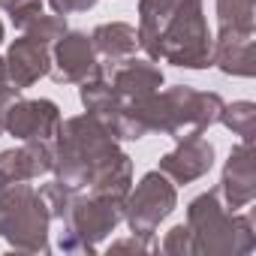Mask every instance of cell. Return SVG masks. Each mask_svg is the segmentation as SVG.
Listing matches in <instances>:
<instances>
[{
  "label": "cell",
  "instance_id": "14",
  "mask_svg": "<svg viewBox=\"0 0 256 256\" xmlns=\"http://www.w3.org/2000/svg\"><path fill=\"white\" fill-rule=\"evenodd\" d=\"M211 66H220L226 76H241L250 78L253 76V30H229L220 28L217 40H214V58Z\"/></svg>",
  "mask_w": 256,
  "mask_h": 256
},
{
  "label": "cell",
  "instance_id": "24",
  "mask_svg": "<svg viewBox=\"0 0 256 256\" xmlns=\"http://www.w3.org/2000/svg\"><path fill=\"white\" fill-rule=\"evenodd\" d=\"M154 244H151V238H139V235H133V238H120V241H114L112 247H108V253H118V250H133V253H148Z\"/></svg>",
  "mask_w": 256,
  "mask_h": 256
},
{
  "label": "cell",
  "instance_id": "18",
  "mask_svg": "<svg viewBox=\"0 0 256 256\" xmlns=\"http://www.w3.org/2000/svg\"><path fill=\"white\" fill-rule=\"evenodd\" d=\"M66 30H70V28H66V18H64V16H42V12L34 16V18L22 28L24 36L36 40V42H46V46H54Z\"/></svg>",
  "mask_w": 256,
  "mask_h": 256
},
{
  "label": "cell",
  "instance_id": "6",
  "mask_svg": "<svg viewBox=\"0 0 256 256\" xmlns=\"http://www.w3.org/2000/svg\"><path fill=\"white\" fill-rule=\"evenodd\" d=\"M175 205H178L175 184L160 169H154V172L142 175L136 190L130 187V193H126V199H124V220L133 229V235L154 238L157 226L175 211Z\"/></svg>",
  "mask_w": 256,
  "mask_h": 256
},
{
  "label": "cell",
  "instance_id": "4",
  "mask_svg": "<svg viewBox=\"0 0 256 256\" xmlns=\"http://www.w3.org/2000/svg\"><path fill=\"white\" fill-rule=\"evenodd\" d=\"M48 223L52 214L28 181L0 190V238L22 253H48Z\"/></svg>",
  "mask_w": 256,
  "mask_h": 256
},
{
  "label": "cell",
  "instance_id": "21",
  "mask_svg": "<svg viewBox=\"0 0 256 256\" xmlns=\"http://www.w3.org/2000/svg\"><path fill=\"white\" fill-rule=\"evenodd\" d=\"M0 10L10 12L12 24L22 30L34 16H40V12H42V0H0Z\"/></svg>",
  "mask_w": 256,
  "mask_h": 256
},
{
  "label": "cell",
  "instance_id": "13",
  "mask_svg": "<svg viewBox=\"0 0 256 256\" xmlns=\"http://www.w3.org/2000/svg\"><path fill=\"white\" fill-rule=\"evenodd\" d=\"M106 78L114 84V90L130 102L151 96L154 90L163 88V70L154 66V60H139V58H126L114 66H102Z\"/></svg>",
  "mask_w": 256,
  "mask_h": 256
},
{
  "label": "cell",
  "instance_id": "11",
  "mask_svg": "<svg viewBox=\"0 0 256 256\" xmlns=\"http://www.w3.org/2000/svg\"><path fill=\"white\" fill-rule=\"evenodd\" d=\"M214 166V145L205 142L202 136H187L178 139V145L160 157V172L172 184H190Z\"/></svg>",
  "mask_w": 256,
  "mask_h": 256
},
{
  "label": "cell",
  "instance_id": "12",
  "mask_svg": "<svg viewBox=\"0 0 256 256\" xmlns=\"http://www.w3.org/2000/svg\"><path fill=\"white\" fill-rule=\"evenodd\" d=\"M4 60H6L10 82L18 90H24V88L36 84L42 76H48V70H52V46L36 42L30 36H22V40H16L10 46V52H6Z\"/></svg>",
  "mask_w": 256,
  "mask_h": 256
},
{
  "label": "cell",
  "instance_id": "1",
  "mask_svg": "<svg viewBox=\"0 0 256 256\" xmlns=\"http://www.w3.org/2000/svg\"><path fill=\"white\" fill-rule=\"evenodd\" d=\"M54 178L72 190L126 199L133 184V160L118 148V139L94 114L60 120L54 136Z\"/></svg>",
  "mask_w": 256,
  "mask_h": 256
},
{
  "label": "cell",
  "instance_id": "20",
  "mask_svg": "<svg viewBox=\"0 0 256 256\" xmlns=\"http://www.w3.org/2000/svg\"><path fill=\"white\" fill-rule=\"evenodd\" d=\"M163 253H172V256H193L196 253V241H193V232L187 223H178L166 232L163 244H160Z\"/></svg>",
  "mask_w": 256,
  "mask_h": 256
},
{
  "label": "cell",
  "instance_id": "26",
  "mask_svg": "<svg viewBox=\"0 0 256 256\" xmlns=\"http://www.w3.org/2000/svg\"><path fill=\"white\" fill-rule=\"evenodd\" d=\"M0 42H4V22H0Z\"/></svg>",
  "mask_w": 256,
  "mask_h": 256
},
{
  "label": "cell",
  "instance_id": "9",
  "mask_svg": "<svg viewBox=\"0 0 256 256\" xmlns=\"http://www.w3.org/2000/svg\"><path fill=\"white\" fill-rule=\"evenodd\" d=\"M52 166H54V142L30 139V142H22L18 148L0 151V190L18 181L48 175Z\"/></svg>",
  "mask_w": 256,
  "mask_h": 256
},
{
  "label": "cell",
  "instance_id": "19",
  "mask_svg": "<svg viewBox=\"0 0 256 256\" xmlns=\"http://www.w3.org/2000/svg\"><path fill=\"white\" fill-rule=\"evenodd\" d=\"M76 193H78V190L66 187V184H64V181H58V178L40 187V196H42V202H46V208H48L52 220H64V217H66V211H70V205H72Z\"/></svg>",
  "mask_w": 256,
  "mask_h": 256
},
{
  "label": "cell",
  "instance_id": "15",
  "mask_svg": "<svg viewBox=\"0 0 256 256\" xmlns=\"http://www.w3.org/2000/svg\"><path fill=\"white\" fill-rule=\"evenodd\" d=\"M90 42H94L96 58L106 60L102 66H114V64H120V60H126V58L136 54L139 34H136L133 24H126V22H108V24L94 28Z\"/></svg>",
  "mask_w": 256,
  "mask_h": 256
},
{
  "label": "cell",
  "instance_id": "17",
  "mask_svg": "<svg viewBox=\"0 0 256 256\" xmlns=\"http://www.w3.org/2000/svg\"><path fill=\"white\" fill-rule=\"evenodd\" d=\"M217 24L229 30H253L256 0H217Z\"/></svg>",
  "mask_w": 256,
  "mask_h": 256
},
{
  "label": "cell",
  "instance_id": "10",
  "mask_svg": "<svg viewBox=\"0 0 256 256\" xmlns=\"http://www.w3.org/2000/svg\"><path fill=\"white\" fill-rule=\"evenodd\" d=\"M253 142H241L229 151V160L223 166V178H220V199L229 211L247 208L256 199V169H253Z\"/></svg>",
  "mask_w": 256,
  "mask_h": 256
},
{
  "label": "cell",
  "instance_id": "5",
  "mask_svg": "<svg viewBox=\"0 0 256 256\" xmlns=\"http://www.w3.org/2000/svg\"><path fill=\"white\" fill-rule=\"evenodd\" d=\"M120 220H124V199L76 193V199L64 217L66 232L60 238V250L64 253H94L96 244L106 235H112Z\"/></svg>",
  "mask_w": 256,
  "mask_h": 256
},
{
  "label": "cell",
  "instance_id": "2",
  "mask_svg": "<svg viewBox=\"0 0 256 256\" xmlns=\"http://www.w3.org/2000/svg\"><path fill=\"white\" fill-rule=\"evenodd\" d=\"M139 48L151 60L184 70H205L214 58V36L202 0H139Z\"/></svg>",
  "mask_w": 256,
  "mask_h": 256
},
{
  "label": "cell",
  "instance_id": "23",
  "mask_svg": "<svg viewBox=\"0 0 256 256\" xmlns=\"http://www.w3.org/2000/svg\"><path fill=\"white\" fill-rule=\"evenodd\" d=\"M18 96H22V90H18L12 82L0 88V136L6 133V112H10V106H12Z\"/></svg>",
  "mask_w": 256,
  "mask_h": 256
},
{
  "label": "cell",
  "instance_id": "22",
  "mask_svg": "<svg viewBox=\"0 0 256 256\" xmlns=\"http://www.w3.org/2000/svg\"><path fill=\"white\" fill-rule=\"evenodd\" d=\"M48 6L54 10V16H72V12H88L96 6V0H48Z\"/></svg>",
  "mask_w": 256,
  "mask_h": 256
},
{
  "label": "cell",
  "instance_id": "25",
  "mask_svg": "<svg viewBox=\"0 0 256 256\" xmlns=\"http://www.w3.org/2000/svg\"><path fill=\"white\" fill-rule=\"evenodd\" d=\"M4 84H10V76H6V60L0 58V88H4Z\"/></svg>",
  "mask_w": 256,
  "mask_h": 256
},
{
  "label": "cell",
  "instance_id": "16",
  "mask_svg": "<svg viewBox=\"0 0 256 256\" xmlns=\"http://www.w3.org/2000/svg\"><path fill=\"white\" fill-rule=\"evenodd\" d=\"M217 124H223L226 130H232L244 142H253V136H256V106L250 100H238V102H229V106L223 102Z\"/></svg>",
  "mask_w": 256,
  "mask_h": 256
},
{
  "label": "cell",
  "instance_id": "8",
  "mask_svg": "<svg viewBox=\"0 0 256 256\" xmlns=\"http://www.w3.org/2000/svg\"><path fill=\"white\" fill-rule=\"evenodd\" d=\"M60 108L52 100H16L6 112V133L16 136L18 142H30V139H42V142H54L58 130H60Z\"/></svg>",
  "mask_w": 256,
  "mask_h": 256
},
{
  "label": "cell",
  "instance_id": "3",
  "mask_svg": "<svg viewBox=\"0 0 256 256\" xmlns=\"http://www.w3.org/2000/svg\"><path fill=\"white\" fill-rule=\"evenodd\" d=\"M187 226L193 232L196 253L205 256H244L256 247L250 217L229 211L217 190L199 193L187 205Z\"/></svg>",
  "mask_w": 256,
  "mask_h": 256
},
{
  "label": "cell",
  "instance_id": "7",
  "mask_svg": "<svg viewBox=\"0 0 256 256\" xmlns=\"http://www.w3.org/2000/svg\"><path fill=\"white\" fill-rule=\"evenodd\" d=\"M102 64L94 52V42L82 30H66L52 46V70L48 76L58 84H82L90 76H100Z\"/></svg>",
  "mask_w": 256,
  "mask_h": 256
}]
</instances>
